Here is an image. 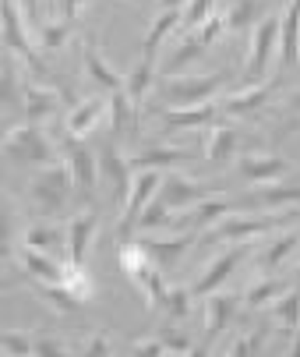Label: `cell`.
I'll return each mask as SVG.
<instances>
[{
    "label": "cell",
    "mask_w": 300,
    "mask_h": 357,
    "mask_svg": "<svg viewBox=\"0 0 300 357\" xmlns=\"http://www.w3.org/2000/svg\"><path fill=\"white\" fill-rule=\"evenodd\" d=\"M230 85V71L212 75H170L156 82V103L163 107H198L212 103V99Z\"/></svg>",
    "instance_id": "cell-1"
},
{
    "label": "cell",
    "mask_w": 300,
    "mask_h": 357,
    "mask_svg": "<svg viewBox=\"0 0 300 357\" xmlns=\"http://www.w3.org/2000/svg\"><path fill=\"white\" fill-rule=\"evenodd\" d=\"M71 195H74V177L68 170V163H49V167H39V174L32 177L29 184V202L39 216H61L68 206H71Z\"/></svg>",
    "instance_id": "cell-2"
},
{
    "label": "cell",
    "mask_w": 300,
    "mask_h": 357,
    "mask_svg": "<svg viewBox=\"0 0 300 357\" xmlns=\"http://www.w3.org/2000/svg\"><path fill=\"white\" fill-rule=\"evenodd\" d=\"M4 160L8 167H49L57 160V149L42 135V124H15L4 135Z\"/></svg>",
    "instance_id": "cell-3"
},
{
    "label": "cell",
    "mask_w": 300,
    "mask_h": 357,
    "mask_svg": "<svg viewBox=\"0 0 300 357\" xmlns=\"http://www.w3.org/2000/svg\"><path fill=\"white\" fill-rule=\"evenodd\" d=\"M22 18H25V11H22L18 0H4V46H8V54H15L22 61V68L29 75H35V78L46 82L49 78V68H46V61L39 54V46L29 39Z\"/></svg>",
    "instance_id": "cell-4"
},
{
    "label": "cell",
    "mask_w": 300,
    "mask_h": 357,
    "mask_svg": "<svg viewBox=\"0 0 300 357\" xmlns=\"http://www.w3.org/2000/svg\"><path fill=\"white\" fill-rule=\"evenodd\" d=\"M286 216H293V213L286 209V213H276V216H269V213H247V216H240V213L233 209L230 216H223V220H219L209 234H202V237H205V241H223V244L255 241V237L276 234V227H279Z\"/></svg>",
    "instance_id": "cell-5"
},
{
    "label": "cell",
    "mask_w": 300,
    "mask_h": 357,
    "mask_svg": "<svg viewBox=\"0 0 300 357\" xmlns=\"http://www.w3.org/2000/svg\"><path fill=\"white\" fill-rule=\"evenodd\" d=\"M279 54V18L265 15L251 36H247V57H244V82H265L272 61Z\"/></svg>",
    "instance_id": "cell-6"
},
{
    "label": "cell",
    "mask_w": 300,
    "mask_h": 357,
    "mask_svg": "<svg viewBox=\"0 0 300 357\" xmlns=\"http://www.w3.org/2000/svg\"><path fill=\"white\" fill-rule=\"evenodd\" d=\"M159 184H163V170H134V184H131V195L120 206V220H117V241L127 244L131 234L138 230V220L145 213V206L159 195Z\"/></svg>",
    "instance_id": "cell-7"
},
{
    "label": "cell",
    "mask_w": 300,
    "mask_h": 357,
    "mask_svg": "<svg viewBox=\"0 0 300 357\" xmlns=\"http://www.w3.org/2000/svg\"><path fill=\"white\" fill-rule=\"evenodd\" d=\"M251 255V241H237V244H230V248H223L216 259H209L205 262V269L198 273V280L191 283V294H194V301H205L209 294H216L233 273H237V266Z\"/></svg>",
    "instance_id": "cell-8"
},
{
    "label": "cell",
    "mask_w": 300,
    "mask_h": 357,
    "mask_svg": "<svg viewBox=\"0 0 300 357\" xmlns=\"http://www.w3.org/2000/svg\"><path fill=\"white\" fill-rule=\"evenodd\" d=\"M61 160L68 163V170H71V177H74V188L85 195V198H92L95 195V184H99V160H95V152L81 142V138H71V135H64L61 138Z\"/></svg>",
    "instance_id": "cell-9"
},
{
    "label": "cell",
    "mask_w": 300,
    "mask_h": 357,
    "mask_svg": "<svg viewBox=\"0 0 300 357\" xmlns=\"http://www.w3.org/2000/svg\"><path fill=\"white\" fill-rule=\"evenodd\" d=\"M237 312H240V297L230 294V290H216V294L205 297V329H202V347H198V354H209L216 347V340L223 333H230Z\"/></svg>",
    "instance_id": "cell-10"
},
{
    "label": "cell",
    "mask_w": 300,
    "mask_h": 357,
    "mask_svg": "<svg viewBox=\"0 0 300 357\" xmlns=\"http://www.w3.org/2000/svg\"><path fill=\"white\" fill-rule=\"evenodd\" d=\"M216 195V184H205V181H194V177H184L177 170H166L163 174V184H159V198L177 213V209H194L198 202H205Z\"/></svg>",
    "instance_id": "cell-11"
},
{
    "label": "cell",
    "mask_w": 300,
    "mask_h": 357,
    "mask_svg": "<svg viewBox=\"0 0 300 357\" xmlns=\"http://www.w3.org/2000/svg\"><path fill=\"white\" fill-rule=\"evenodd\" d=\"M276 89H279L276 78L244 82L240 89H233L230 96L219 99V114H226V117H251V114H258V110L269 103V99L276 96Z\"/></svg>",
    "instance_id": "cell-12"
},
{
    "label": "cell",
    "mask_w": 300,
    "mask_h": 357,
    "mask_svg": "<svg viewBox=\"0 0 300 357\" xmlns=\"http://www.w3.org/2000/svg\"><path fill=\"white\" fill-rule=\"evenodd\" d=\"M300 202V188L293 184H258L255 191H247L237 198V213H286Z\"/></svg>",
    "instance_id": "cell-13"
},
{
    "label": "cell",
    "mask_w": 300,
    "mask_h": 357,
    "mask_svg": "<svg viewBox=\"0 0 300 357\" xmlns=\"http://www.w3.org/2000/svg\"><path fill=\"white\" fill-rule=\"evenodd\" d=\"M219 121V107L198 103V107H159V128L163 135H184V131H202Z\"/></svg>",
    "instance_id": "cell-14"
},
{
    "label": "cell",
    "mask_w": 300,
    "mask_h": 357,
    "mask_svg": "<svg viewBox=\"0 0 300 357\" xmlns=\"http://www.w3.org/2000/svg\"><path fill=\"white\" fill-rule=\"evenodd\" d=\"M99 170H103V177H106V184H110V191H113V198L124 206L127 195H131V184H134V167H131V160H124L117 138H110L103 149H99Z\"/></svg>",
    "instance_id": "cell-15"
},
{
    "label": "cell",
    "mask_w": 300,
    "mask_h": 357,
    "mask_svg": "<svg viewBox=\"0 0 300 357\" xmlns=\"http://www.w3.org/2000/svg\"><path fill=\"white\" fill-rule=\"evenodd\" d=\"M237 174L258 188V184H276L290 174V163L283 156H276V152H247V156L237 160Z\"/></svg>",
    "instance_id": "cell-16"
},
{
    "label": "cell",
    "mask_w": 300,
    "mask_h": 357,
    "mask_svg": "<svg viewBox=\"0 0 300 357\" xmlns=\"http://www.w3.org/2000/svg\"><path fill=\"white\" fill-rule=\"evenodd\" d=\"M8 259H15L22 266L25 276H32L35 283H64L68 280V266H61L54 255H46V251H35L29 244H22L18 251L8 248Z\"/></svg>",
    "instance_id": "cell-17"
},
{
    "label": "cell",
    "mask_w": 300,
    "mask_h": 357,
    "mask_svg": "<svg viewBox=\"0 0 300 357\" xmlns=\"http://www.w3.org/2000/svg\"><path fill=\"white\" fill-rule=\"evenodd\" d=\"M202 237L198 230H191V227H184L180 234H173V237H148V241H141V248L148 251V259H152L156 266H163L166 273L184 259V251Z\"/></svg>",
    "instance_id": "cell-18"
},
{
    "label": "cell",
    "mask_w": 300,
    "mask_h": 357,
    "mask_svg": "<svg viewBox=\"0 0 300 357\" xmlns=\"http://www.w3.org/2000/svg\"><path fill=\"white\" fill-rule=\"evenodd\" d=\"M279 64L286 71L300 68V0H286L279 15Z\"/></svg>",
    "instance_id": "cell-19"
},
{
    "label": "cell",
    "mask_w": 300,
    "mask_h": 357,
    "mask_svg": "<svg viewBox=\"0 0 300 357\" xmlns=\"http://www.w3.org/2000/svg\"><path fill=\"white\" fill-rule=\"evenodd\" d=\"M61 103V89L46 85V82H25V107H22V121L29 124H46L57 114Z\"/></svg>",
    "instance_id": "cell-20"
},
{
    "label": "cell",
    "mask_w": 300,
    "mask_h": 357,
    "mask_svg": "<svg viewBox=\"0 0 300 357\" xmlns=\"http://www.w3.org/2000/svg\"><path fill=\"white\" fill-rule=\"evenodd\" d=\"M95 230H99V220L95 213H78L68 220V266H85L88 259V248L95 241Z\"/></svg>",
    "instance_id": "cell-21"
},
{
    "label": "cell",
    "mask_w": 300,
    "mask_h": 357,
    "mask_svg": "<svg viewBox=\"0 0 300 357\" xmlns=\"http://www.w3.org/2000/svg\"><path fill=\"white\" fill-rule=\"evenodd\" d=\"M106 110H110V99H103V96H92V99H85V103H74L68 110V117H64V135H71V138L92 135L95 124L106 117Z\"/></svg>",
    "instance_id": "cell-22"
},
{
    "label": "cell",
    "mask_w": 300,
    "mask_h": 357,
    "mask_svg": "<svg viewBox=\"0 0 300 357\" xmlns=\"http://www.w3.org/2000/svg\"><path fill=\"white\" fill-rule=\"evenodd\" d=\"M300 248V230H283V234H276L262 251H258V273H265V276H276V273H283V266L290 262V255Z\"/></svg>",
    "instance_id": "cell-23"
},
{
    "label": "cell",
    "mask_w": 300,
    "mask_h": 357,
    "mask_svg": "<svg viewBox=\"0 0 300 357\" xmlns=\"http://www.w3.org/2000/svg\"><path fill=\"white\" fill-rule=\"evenodd\" d=\"M81 64H85V75H88L99 89H106V92L124 89V78L113 71V64H110L103 54H99V46H95L92 36H85V43H81Z\"/></svg>",
    "instance_id": "cell-24"
},
{
    "label": "cell",
    "mask_w": 300,
    "mask_h": 357,
    "mask_svg": "<svg viewBox=\"0 0 300 357\" xmlns=\"http://www.w3.org/2000/svg\"><path fill=\"white\" fill-rule=\"evenodd\" d=\"M237 149H240L237 128L216 121V124L209 128V135H205V160H209L212 167H230V163L237 160Z\"/></svg>",
    "instance_id": "cell-25"
},
{
    "label": "cell",
    "mask_w": 300,
    "mask_h": 357,
    "mask_svg": "<svg viewBox=\"0 0 300 357\" xmlns=\"http://www.w3.org/2000/svg\"><path fill=\"white\" fill-rule=\"evenodd\" d=\"M184 22V8H170V11H159V18H152V25H148V36L141 43V57L145 61H156L159 57V46L180 29Z\"/></svg>",
    "instance_id": "cell-26"
},
{
    "label": "cell",
    "mask_w": 300,
    "mask_h": 357,
    "mask_svg": "<svg viewBox=\"0 0 300 357\" xmlns=\"http://www.w3.org/2000/svg\"><path fill=\"white\" fill-rule=\"evenodd\" d=\"M110 131L117 142L124 135H138V103L127 96V89L110 92Z\"/></svg>",
    "instance_id": "cell-27"
},
{
    "label": "cell",
    "mask_w": 300,
    "mask_h": 357,
    "mask_svg": "<svg viewBox=\"0 0 300 357\" xmlns=\"http://www.w3.org/2000/svg\"><path fill=\"white\" fill-rule=\"evenodd\" d=\"M205 54V43H202V36H198L194 29H187L180 39H177V46L170 50V57L163 61V68H159V75L163 78H170V75H180L191 61H198Z\"/></svg>",
    "instance_id": "cell-28"
},
{
    "label": "cell",
    "mask_w": 300,
    "mask_h": 357,
    "mask_svg": "<svg viewBox=\"0 0 300 357\" xmlns=\"http://www.w3.org/2000/svg\"><path fill=\"white\" fill-rule=\"evenodd\" d=\"M163 266H156V262H148L141 273H134L131 276V283L145 294V304H148V312H159L163 304H166V297H170V287L163 283Z\"/></svg>",
    "instance_id": "cell-29"
},
{
    "label": "cell",
    "mask_w": 300,
    "mask_h": 357,
    "mask_svg": "<svg viewBox=\"0 0 300 357\" xmlns=\"http://www.w3.org/2000/svg\"><path fill=\"white\" fill-rule=\"evenodd\" d=\"M22 244H29L35 251H46V255L68 251V227L61 230L57 223H29L25 234H22Z\"/></svg>",
    "instance_id": "cell-30"
},
{
    "label": "cell",
    "mask_w": 300,
    "mask_h": 357,
    "mask_svg": "<svg viewBox=\"0 0 300 357\" xmlns=\"http://www.w3.org/2000/svg\"><path fill=\"white\" fill-rule=\"evenodd\" d=\"M237 209V202H230V198H219V195H212V198H205V202H198V206L191 209V230H198V234H209L223 216H230Z\"/></svg>",
    "instance_id": "cell-31"
},
{
    "label": "cell",
    "mask_w": 300,
    "mask_h": 357,
    "mask_svg": "<svg viewBox=\"0 0 300 357\" xmlns=\"http://www.w3.org/2000/svg\"><path fill=\"white\" fill-rule=\"evenodd\" d=\"M290 290V283L276 273V276H265V273H258V280H251L247 283V290H244V301H247V308H265V304H276L283 294Z\"/></svg>",
    "instance_id": "cell-32"
},
{
    "label": "cell",
    "mask_w": 300,
    "mask_h": 357,
    "mask_svg": "<svg viewBox=\"0 0 300 357\" xmlns=\"http://www.w3.org/2000/svg\"><path fill=\"white\" fill-rule=\"evenodd\" d=\"M187 160V152L184 149H166V145H152V149H141L138 156L131 160V167L134 170H173V167H180Z\"/></svg>",
    "instance_id": "cell-33"
},
{
    "label": "cell",
    "mask_w": 300,
    "mask_h": 357,
    "mask_svg": "<svg viewBox=\"0 0 300 357\" xmlns=\"http://www.w3.org/2000/svg\"><path fill=\"white\" fill-rule=\"evenodd\" d=\"M272 319L283 326V333H286V336H293V333L300 329V283H297V287H290V290L272 304Z\"/></svg>",
    "instance_id": "cell-34"
},
{
    "label": "cell",
    "mask_w": 300,
    "mask_h": 357,
    "mask_svg": "<svg viewBox=\"0 0 300 357\" xmlns=\"http://www.w3.org/2000/svg\"><path fill=\"white\" fill-rule=\"evenodd\" d=\"M152 85H156V61H145V57H141V61L131 68L124 89H127V96L134 99V103L141 107L145 99H148V92H152Z\"/></svg>",
    "instance_id": "cell-35"
},
{
    "label": "cell",
    "mask_w": 300,
    "mask_h": 357,
    "mask_svg": "<svg viewBox=\"0 0 300 357\" xmlns=\"http://www.w3.org/2000/svg\"><path fill=\"white\" fill-rule=\"evenodd\" d=\"M35 287H39V297H42L57 315H78V312H81V301L68 290V283H35Z\"/></svg>",
    "instance_id": "cell-36"
},
{
    "label": "cell",
    "mask_w": 300,
    "mask_h": 357,
    "mask_svg": "<svg viewBox=\"0 0 300 357\" xmlns=\"http://www.w3.org/2000/svg\"><path fill=\"white\" fill-rule=\"evenodd\" d=\"M265 0H237V4L226 11V22H230V29L233 32H240V29H255L265 15Z\"/></svg>",
    "instance_id": "cell-37"
},
{
    "label": "cell",
    "mask_w": 300,
    "mask_h": 357,
    "mask_svg": "<svg viewBox=\"0 0 300 357\" xmlns=\"http://www.w3.org/2000/svg\"><path fill=\"white\" fill-rule=\"evenodd\" d=\"M25 107V85H18V68H15V54L4 57V110L8 114H22Z\"/></svg>",
    "instance_id": "cell-38"
},
{
    "label": "cell",
    "mask_w": 300,
    "mask_h": 357,
    "mask_svg": "<svg viewBox=\"0 0 300 357\" xmlns=\"http://www.w3.org/2000/svg\"><path fill=\"white\" fill-rule=\"evenodd\" d=\"M170 223H173V209L156 195V198L145 206V213H141V220H138V230H141V234H152V230H166Z\"/></svg>",
    "instance_id": "cell-39"
},
{
    "label": "cell",
    "mask_w": 300,
    "mask_h": 357,
    "mask_svg": "<svg viewBox=\"0 0 300 357\" xmlns=\"http://www.w3.org/2000/svg\"><path fill=\"white\" fill-rule=\"evenodd\" d=\"M71 32H74V25L71 22H46L42 29H39V50L42 54H54V50H64L68 46V39H71Z\"/></svg>",
    "instance_id": "cell-40"
},
{
    "label": "cell",
    "mask_w": 300,
    "mask_h": 357,
    "mask_svg": "<svg viewBox=\"0 0 300 357\" xmlns=\"http://www.w3.org/2000/svg\"><path fill=\"white\" fill-rule=\"evenodd\" d=\"M191 304H194L191 287H170V297H166V304H163V312H166L173 322H184V319L191 315Z\"/></svg>",
    "instance_id": "cell-41"
},
{
    "label": "cell",
    "mask_w": 300,
    "mask_h": 357,
    "mask_svg": "<svg viewBox=\"0 0 300 357\" xmlns=\"http://www.w3.org/2000/svg\"><path fill=\"white\" fill-rule=\"evenodd\" d=\"M0 347H4L8 357H32V354H35V336L4 329V336H0Z\"/></svg>",
    "instance_id": "cell-42"
},
{
    "label": "cell",
    "mask_w": 300,
    "mask_h": 357,
    "mask_svg": "<svg viewBox=\"0 0 300 357\" xmlns=\"http://www.w3.org/2000/svg\"><path fill=\"white\" fill-rule=\"evenodd\" d=\"M68 290L85 304V301H92V294H95V283H92V276L85 273V266H68Z\"/></svg>",
    "instance_id": "cell-43"
},
{
    "label": "cell",
    "mask_w": 300,
    "mask_h": 357,
    "mask_svg": "<svg viewBox=\"0 0 300 357\" xmlns=\"http://www.w3.org/2000/svg\"><path fill=\"white\" fill-rule=\"evenodd\" d=\"M230 354H258V350H265V329H251V333H240L230 347H226Z\"/></svg>",
    "instance_id": "cell-44"
},
{
    "label": "cell",
    "mask_w": 300,
    "mask_h": 357,
    "mask_svg": "<svg viewBox=\"0 0 300 357\" xmlns=\"http://www.w3.org/2000/svg\"><path fill=\"white\" fill-rule=\"evenodd\" d=\"M209 15H216V0H191V4L184 8V25L194 29V25H202Z\"/></svg>",
    "instance_id": "cell-45"
},
{
    "label": "cell",
    "mask_w": 300,
    "mask_h": 357,
    "mask_svg": "<svg viewBox=\"0 0 300 357\" xmlns=\"http://www.w3.org/2000/svg\"><path fill=\"white\" fill-rule=\"evenodd\" d=\"M159 336H163V350H166V354H194V350H198V347L191 343V336H184V333H173V329H170V333H159Z\"/></svg>",
    "instance_id": "cell-46"
},
{
    "label": "cell",
    "mask_w": 300,
    "mask_h": 357,
    "mask_svg": "<svg viewBox=\"0 0 300 357\" xmlns=\"http://www.w3.org/2000/svg\"><path fill=\"white\" fill-rule=\"evenodd\" d=\"M71 347L68 343H61L57 336H35V357H61V354H68Z\"/></svg>",
    "instance_id": "cell-47"
},
{
    "label": "cell",
    "mask_w": 300,
    "mask_h": 357,
    "mask_svg": "<svg viewBox=\"0 0 300 357\" xmlns=\"http://www.w3.org/2000/svg\"><path fill=\"white\" fill-rule=\"evenodd\" d=\"M113 350V343H110V336L106 333H95L88 343H81V354H88V357H99V354H110Z\"/></svg>",
    "instance_id": "cell-48"
},
{
    "label": "cell",
    "mask_w": 300,
    "mask_h": 357,
    "mask_svg": "<svg viewBox=\"0 0 300 357\" xmlns=\"http://www.w3.org/2000/svg\"><path fill=\"white\" fill-rule=\"evenodd\" d=\"M85 8H88V0H61V18L74 25L85 15Z\"/></svg>",
    "instance_id": "cell-49"
},
{
    "label": "cell",
    "mask_w": 300,
    "mask_h": 357,
    "mask_svg": "<svg viewBox=\"0 0 300 357\" xmlns=\"http://www.w3.org/2000/svg\"><path fill=\"white\" fill-rule=\"evenodd\" d=\"M134 354H166L163 350V336H148V340H134L131 343Z\"/></svg>",
    "instance_id": "cell-50"
},
{
    "label": "cell",
    "mask_w": 300,
    "mask_h": 357,
    "mask_svg": "<svg viewBox=\"0 0 300 357\" xmlns=\"http://www.w3.org/2000/svg\"><path fill=\"white\" fill-rule=\"evenodd\" d=\"M286 110L293 114V121H300V89L293 96H286Z\"/></svg>",
    "instance_id": "cell-51"
},
{
    "label": "cell",
    "mask_w": 300,
    "mask_h": 357,
    "mask_svg": "<svg viewBox=\"0 0 300 357\" xmlns=\"http://www.w3.org/2000/svg\"><path fill=\"white\" fill-rule=\"evenodd\" d=\"M191 0H156V8L159 11H170V8H187Z\"/></svg>",
    "instance_id": "cell-52"
},
{
    "label": "cell",
    "mask_w": 300,
    "mask_h": 357,
    "mask_svg": "<svg viewBox=\"0 0 300 357\" xmlns=\"http://www.w3.org/2000/svg\"><path fill=\"white\" fill-rule=\"evenodd\" d=\"M290 354H293V357H300V329L293 333V343H290Z\"/></svg>",
    "instance_id": "cell-53"
},
{
    "label": "cell",
    "mask_w": 300,
    "mask_h": 357,
    "mask_svg": "<svg viewBox=\"0 0 300 357\" xmlns=\"http://www.w3.org/2000/svg\"><path fill=\"white\" fill-rule=\"evenodd\" d=\"M297 283H300V266H297Z\"/></svg>",
    "instance_id": "cell-54"
}]
</instances>
